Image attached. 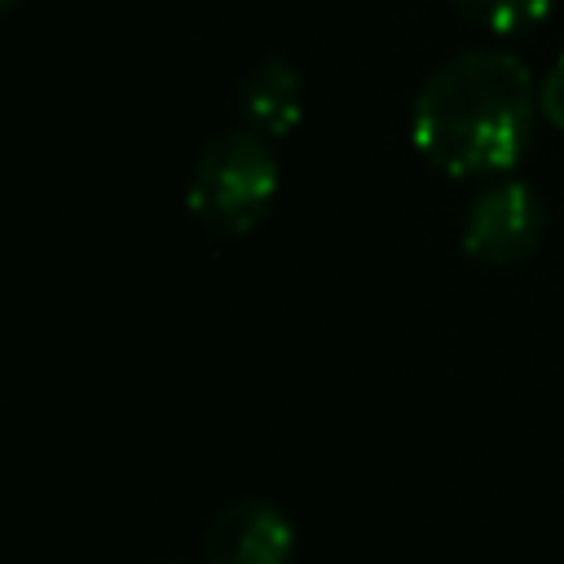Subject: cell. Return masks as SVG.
Masks as SVG:
<instances>
[{"mask_svg":"<svg viewBox=\"0 0 564 564\" xmlns=\"http://www.w3.org/2000/svg\"><path fill=\"white\" fill-rule=\"evenodd\" d=\"M458 9V18H467L480 31L494 35H516L529 31L538 22H546V13L555 9V0H449Z\"/></svg>","mask_w":564,"mask_h":564,"instance_id":"8992f818","label":"cell"},{"mask_svg":"<svg viewBox=\"0 0 564 564\" xmlns=\"http://www.w3.org/2000/svg\"><path fill=\"white\" fill-rule=\"evenodd\" d=\"M278 185H282V167L273 141H264L251 128L220 132L198 150L185 176V212L220 238H242L256 225H264Z\"/></svg>","mask_w":564,"mask_h":564,"instance_id":"7a4b0ae2","label":"cell"},{"mask_svg":"<svg viewBox=\"0 0 564 564\" xmlns=\"http://www.w3.org/2000/svg\"><path fill=\"white\" fill-rule=\"evenodd\" d=\"M542 234H546V207L538 189L524 181H494L471 198L458 242L467 260L485 269H516L542 247Z\"/></svg>","mask_w":564,"mask_h":564,"instance_id":"3957f363","label":"cell"},{"mask_svg":"<svg viewBox=\"0 0 564 564\" xmlns=\"http://www.w3.org/2000/svg\"><path fill=\"white\" fill-rule=\"evenodd\" d=\"M295 524L269 498H234L203 529V564H291Z\"/></svg>","mask_w":564,"mask_h":564,"instance_id":"277c9868","label":"cell"},{"mask_svg":"<svg viewBox=\"0 0 564 564\" xmlns=\"http://www.w3.org/2000/svg\"><path fill=\"white\" fill-rule=\"evenodd\" d=\"M538 115V79L516 53L463 48L419 84L410 141L445 176H502L529 154Z\"/></svg>","mask_w":564,"mask_h":564,"instance_id":"6da1fadb","label":"cell"},{"mask_svg":"<svg viewBox=\"0 0 564 564\" xmlns=\"http://www.w3.org/2000/svg\"><path fill=\"white\" fill-rule=\"evenodd\" d=\"M18 4H22V0H0V9H4V13H13Z\"/></svg>","mask_w":564,"mask_h":564,"instance_id":"ba28073f","label":"cell"},{"mask_svg":"<svg viewBox=\"0 0 564 564\" xmlns=\"http://www.w3.org/2000/svg\"><path fill=\"white\" fill-rule=\"evenodd\" d=\"M238 110H242L247 128L260 132L264 141L291 137L304 119V79H300V70L282 57H269V62L251 66L238 84Z\"/></svg>","mask_w":564,"mask_h":564,"instance_id":"5b68a950","label":"cell"},{"mask_svg":"<svg viewBox=\"0 0 564 564\" xmlns=\"http://www.w3.org/2000/svg\"><path fill=\"white\" fill-rule=\"evenodd\" d=\"M159 564H185V560H159Z\"/></svg>","mask_w":564,"mask_h":564,"instance_id":"9c48e42d","label":"cell"},{"mask_svg":"<svg viewBox=\"0 0 564 564\" xmlns=\"http://www.w3.org/2000/svg\"><path fill=\"white\" fill-rule=\"evenodd\" d=\"M538 106H542V119L551 128H564V48H560V57L551 62V70L538 84Z\"/></svg>","mask_w":564,"mask_h":564,"instance_id":"52a82bcc","label":"cell"}]
</instances>
